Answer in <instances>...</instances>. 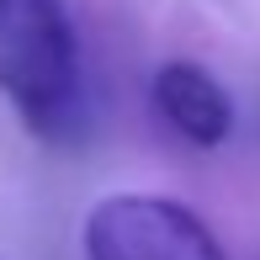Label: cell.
I'll return each instance as SVG.
<instances>
[{
	"instance_id": "cell-1",
	"label": "cell",
	"mask_w": 260,
	"mask_h": 260,
	"mask_svg": "<svg viewBox=\"0 0 260 260\" xmlns=\"http://www.w3.org/2000/svg\"><path fill=\"white\" fill-rule=\"evenodd\" d=\"M0 96L48 144L85 133L80 38L64 0H0Z\"/></svg>"
},
{
	"instance_id": "cell-2",
	"label": "cell",
	"mask_w": 260,
	"mask_h": 260,
	"mask_svg": "<svg viewBox=\"0 0 260 260\" xmlns=\"http://www.w3.org/2000/svg\"><path fill=\"white\" fill-rule=\"evenodd\" d=\"M85 260H229L218 234L170 197H101L85 218Z\"/></svg>"
},
{
	"instance_id": "cell-3",
	"label": "cell",
	"mask_w": 260,
	"mask_h": 260,
	"mask_svg": "<svg viewBox=\"0 0 260 260\" xmlns=\"http://www.w3.org/2000/svg\"><path fill=\"white\" fill-rule=\"evenodd\" d=\"M154 112L197 149H218L223 138L234 133L229 90H223L202 64H191V58H175V64L154 69Z\"/></svg>"
}]
</instances>
